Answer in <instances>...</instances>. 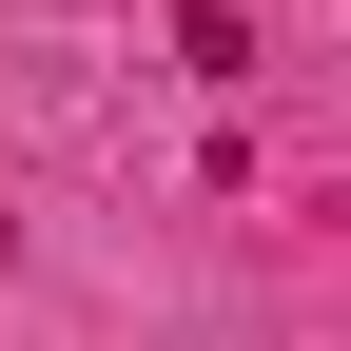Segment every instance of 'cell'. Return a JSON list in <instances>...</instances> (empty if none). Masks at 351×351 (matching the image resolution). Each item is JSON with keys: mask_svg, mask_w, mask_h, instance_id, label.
Returning a JSON list of instances; mask_svg holds the SVG:
<instances>
[]
</instances>
